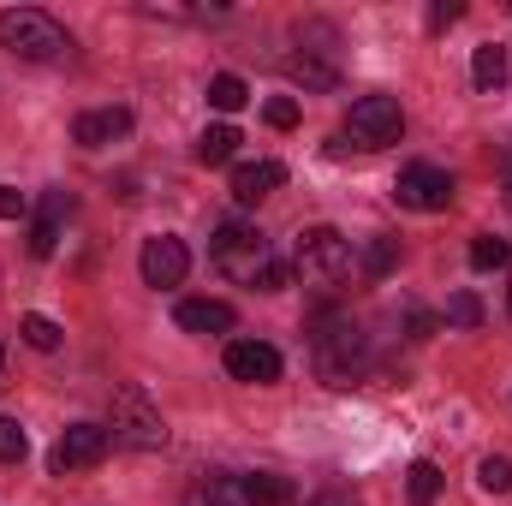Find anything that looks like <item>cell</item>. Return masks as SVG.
Here are the masks:
<instances>
[{
	"label": "cell",
	"mask_w": 512,
	"mask_h": 506,
	"mask_svg": "<svg viewBox=\"0 0 512 506\" xmlns=\"http://www.w3.org/2000/svg\"><path fill=\"white\" fill-rule=\"evenodd\" d=\"M0 48L18 54V60H66L72 36H66L48 12L18 6V12H0Z\"/></svg>",
	"instance_id": "cell-3"
},
{
	"label": "cell",
	"mask_w": 512,
	"mask_h": 506,
	"mask_svg": "<svg viewBox=\"0 0 512 506\" xmlns=\"http://www.w3.org/2000/svg\"><path fill=\"white\" fill-rule=\"evenodd\" d=\"M286 78L304 84V90H334L340 84V66H334V48H298L286 60Z\"/></svg>",
	"instance_id": "cell-13"
},
{
	"label": "cell",
	"mask_w": 512,
	"mask_h": 506,
	"mask_svg": "<svg viewBox=\"0 0 512 506\" xmlns=\"http://www.w3.org/2000/svg\"><path fill=\"white\" fill-rule=\"evenodd\" d=\"M262 120H268L274 131H292L298 126V102H292V96H274V102L262 108Z\"/></svg>",
	"instance_id": "cell-28"
},
{
	"label": "cell",
	"mask_w": 512,
	"mask_h": 506,
	"mask_svg": "<svg viewBox=\"0 0 512 506\" xmlns=\"http://www.w3.org/2000/svg\"><path fill=\"white\" fill-rule=\"evenodd\" d=\"M507 245H501V239H495V233H477V239H471V268H507Z\"/></svg>",
	"instance_id": "cell-24"
},
{
	"label": "cell",
	"mask_w": 512,
	"mask_h": 506,
	"mask_svg": "<svg viewBox=\"0 0 512 506\" xmlns=\"http://www.w3.org/2000/svg\"><path fill=\"white\" fill-rule=\"evenodd\" d=\"M477 483H483L489 495H507L512 489V459H483V465H477Z\"/></svg>",
	"instance_id": "cell-27"
},
{
	"label": "cell",
	"mask_w": 512,
	"mask_h": 506,
	"mask_svg": "<svg viewBox=\"0 0 512 506\" xmlns=\"http://www.w3.org/2000/svg\"><path fill=\"white\" fill-rule=\"evenodd\" d=\"M0 370H6V352H0Z\"/></svg>",
	"instance_id": "cell-34"
},
{
	"label": "cell",
	"mask_w": 512,
	"mask_h": 506,
	"mask_svg": "<svg viewBox=\"0 0 512 506\" xmlns=\"http://www.w3.org/2000/svg\"><path fill=\"white\" fill-rule=\"evenodd\" d=\"M405 495H411V506H435V495H441V465L417 459V465L405 471Z\"/></svg>",
	"instance_id": "cell-19"
},
{
	"label": "cell",
	"mask_w": 512,
	"mask_h": 506,
	"mask_svg": "<svg viewBox=\"0 0 512 506\" xmlns=\"http://www.w3.org/2000/svg\"><path fill=\"white\" fill-rule=\"evenodd\" d=\"M108 447H114V435H108L102 423H72V429L54 441V471H60V477L90 471V465H102V459H108Z\"/></svg>",
	"instance_id": "cell-8"
},
{
	"label": "cell",
	"mask_w": 512,
	"mask_h": 506,
	"mask_svg": "<svg viewBox=\"0 0 512 506\" xmlns=\"http://www.w3.org/2000/svg\"><path fill=\"white\" fill-rule=\"evenodd\" d=\"M126 131H131V114H126V108H90V114H78L72 137H78L84 149H108V143H120Z\"/></svg>",
	"instance_id": "cell-14"
},
{
	"label": "cell",
	"mask_w": 512,
	"mask_h": 506,
	"mask_svg": "<svg viewBox=\"0 0 512 506\" xmlns=\"http://www.w3.org/2000/svg\"><path fill=\"white\" fill-rule=\"evenodd\" d=\"M459 12H465L459 0H435V6H429V30H447V24H459Z\"/></svg>",
	"instance_id": "cell-29"
},
{
	"label": "cell",
	"mask_w": 512,
	"mask_h": 506,
	"mask_svg": "<svg viewBox=\"0 0 512 506\" xmlns=\"http://www.w3.org/2000/svg\"><path fill=\"white\" fill-rule=\"evenodd\" d=\"M24 453H30V435L18 429V417H0V459H6V465H18Z\"/></svg>",
	"instance_id": "cell-26"
},
{
	"label": "cell",
	"mask_w": 512,
	"mask_h": 506,
	"mask_svg": "<svg viewBox=\"0 0 512 506\" xmlns=\"http://www.w3.org/2000/svg\"><path fill=\"white\" fill-rule=\"evenodd\" d=\"M137 268H143V280H149V286H179V280H185V268H191V251H185V239L161 233V239H149V245H143Z\"/></svg>",
	"instance_id": "cell-9"
},
{
	"label": "cell",
	"mask_w": 512,
	"mask_h": 506,
	"mask_svg": "<svg viewBox=\"0 0 512 506\" xmlns=\"http://www.w3.org/2000/svg\"><path fill=\"white\" fill-rule=\"evenodd\" d=\"M471 78H477V90H495V84L507 78V54H501L495 42H483V48L471 54Z\"/></svg>",
	"instance_id": "cell-21"
},
{
	"label": "cell",
	"mask_w": 512,
	"mask_h": 506,
	"mask_svg": "<svg viewBox=\"0 0 512 506\" xmlns=\"http://www.w3.org/2000/svg\"><path fill=\"white\" fill-rule=\"evenodd\" d=\"M298 280L304 286H316V292H340L346 280H352V245L334 233V227H310L304 239H298Z\"/></svg>",
	"instance_id": "cell-4"
},
{
	"label": "cell",
	"mask_w": 512,
	"mask_h": 506,
	"mask_svg": "<svg viewBox=\"0 0 512 506\" xmlns=\"http://www.w3.org/2000/svg\"><path fill=\"white\" fill-rule=\"evenodd\" d=\"M30 203H24V191H12V185H0V221H18Z\"/></svg>",
	"instance_id": "cell-30"
},
{
	"label": "cell",
	"mask_w": 512,
	"mask_h": 506,
	"mask_svg": "<svg viewBox=\"0 0 512 506\" xmlns=\"http://www.w3.org/2000/svg\"><path fill=\"white\" fill-rule=\"evenodd\" d=\"M316 370L328 387H352L370 370V340L358 322H322L316 328Z\"/></svg>",
	"instance_id": "cell-2"
},
{
	"label": "cell",
	"mask_w": 512,
	"mask_h": 506,
	"mask_svg": "<svg viewBox=\"0 0 512 506\" xmlns=\"http://www.w3.org/2000/svg\"><path fill=\"white\" fill-rule=\"evenodd\" d=\"M24 340H30L36 352H54V346H60V322H54V316H24Z\"/></svg>",
	"instance_id": "cell-25"
},
{
	"label": "cell",
	"mask_w": 512,
	"mask_h": 506,
	"mask_svg": "<svg viewBox=\"0 0 512 506\" xmlns=\"http://www.w3.org/2000/svg\"><path fill=\"white\" fill-rule=\"evenodd\" d=\"M239 143H245L239 126H209L197 137V161H203V167H227V161L239 155Z\"/></svg>",
	"instance_id": "cell-18"
},
{
	"label": "cell",
	"mask_w": 512,
	"mask_h": 506,
	"mask_svg": "<svg viewBox=\"0 0 512 506\" xmlns=\"http://www.w3.org/2000/svg\"><path fill=\"white\" fill-rule=\"evenodd\" d=\"M399 131H405V114H399L393 96H358L352 114H346L352 149H387V143H399Z\"/></svg>",
	"instance_id": "cell-6"
},
{
	"label": "cell",
	"mask_w": 512,
	"mask_h": 506,
	"mask_svg": "<svg viewBox=\"0 0 512 506\" xmlns=\"http://www.w3.org/2000/svg\"><path fill=\"white\" fill-rule=\"evenodd\" d=\"M185 506H245V495H239V477H221V471L197 477V483L185 489Z\"/></svg>",
	"instance_id": "cell-16"
},
{
	"label": "cell",
	"mask_w": 512,
	"mask_h": 506,
	"mask_svg": "<svg viewBox=\"0 0 512 506\" xmlns=\"http://www.w3.org/2000/svg\"><path fill=\"white\" fill-rule=\"evenodd\" d=\"M227 376L268 387V381H280V352H274L268 340H233V346H227Z\"/></svg>",
	"instance_id": "cell-10"
},
{
	"label": "cell",
	"mask_w": 512,
	"mask_h": 506,
	"mask_svg": "<svg viewBox=\"0 0 512 506\" xmlns=\"http://www.w3.org/2000/svg\"><path fill=\"white\" fill-rule=\"evenodd\" d=\"M447 322L453 328H483V298L477 292H453L447 298Z\"/></svg>",
	"instance_id": "cell-22"
},
{
	"label": "cell",
	"mask_w": 512,
	"mask_h": 506,
	"mask_svg": "<svg viewBox=\"0 0 512 506\" xmlns=\"http://www.w3.org/2000/svg\"><path fill=\"white\" fill-rule=\"evenodd\" d=\"M507 203H512V161H507Z\"/></svg>",
	"instance_id": "cell-33"
},
{
	"label": "cell",
	"mask_w": 512,
	"mask_h": 506,
	"mask_svg": "<svg viewBox=\"0 0 512 506\" xmlns=\"http://www.w3.org/2000/svg\"><path fill=\"white\" fill-rule=\"evenodd\" d=\"M280 185H286V167H280L274 155H262V161H239V167H233V197H239L245 209L262 203L268 191H280Z\"/></svg>",
	"instance_id": "cell-11"
},
{
	"label": "cell",
	"mask_w": 512,
	"mask_h": 506,
	"mask_svg": "<svg viewBox=\"0 0 512 506\" xmlns=\"http://www.w3.org/2000/svg\"><path fill=\"white\" fill-rule=\"evenodd\" d=\"M239 495H245V506H286L292 483L274 477V471H251V477H239Z\"/></svg>",
	"instance_id": "cell-17"
},
{
	"label": "cell",
	"mask_w": 512,
	"mask_h": 506,
	"mask_svg": "<svg viewBox=\"0 0 512 506\" xmlns=\"http://www.w3.org/2000/svg\"><path fill=\"white\" fill-rule=\"evenodd\" d=\"M209 256H215V268H221L227 280H239V286H256V292H280V286H286V268L274 262V245L256 233L251 221H221L215 239H209Z\"/></svg>",
	"instance_id": "cell-1"
},
{
	"label": "cell",
	"mask_w": 512,
	"mask_h": 506,
	"mask_svg": "<svg viewBox=\"0 0 512 506\" xmlns=\"http://www.w3.org/2000/svg\"><path fill=\"white\" fill-rule=\"evenodd\" d=\"M66 215H72V197H66V191H48L42 209H36V221H30V256L60 251V221H66Z\"/></svg>",
	"instance_id": "cell-12"
},
{
	"label": "cell",
	"mask_w": 512,
	"mask_h": 506,
	"mask_svg": "<svg viewBox=\"0 0 512 506\" xmlns=\"http://www.w3.org/2000/svg\"><path fill=\"white\" fill-rule=\"evenodd\" d=\"M120 447H131V453H161L167 447V423H161V405L137 387V381H126L120 393H114V429H108Z\"/></svg>",
	"instance_id": "cell-5"
},
{
	"label": "cell",
	"mask_w": 512,
	"mask_h": 506,
	"mask_svg": "<svg viewBox=\"0 0 512 506\" xmlns=\"http://www.w3.org/2000/svg\"><path fill=\"white\" fill-rule=\"evenodd\" d=\"M393 197H399L405 209H417V215H435V209L453 203V173H441V167H429V161H411V167L393 179Z\"/></svg>",
	"instance_id": "cell-7"
},
{
	"label": "cell",
	"mask_w": 512,
	"mask_h": 506,
	"mask_svg": "<svg viewBox=\"0 0 512 506\" xmlns=\"http://www.w3.org/2000/svg\"><path fill=\"white\" fill-rule=\"evenodd\" d=\"M239 316H233V304H221V298H185L179 304V328L185 334H227Z\"/></svg>",
	"instance_id": "cell-15"
},
{
	"label": "cell",
	"mask_w": 512,
	"mask_h": 506,
	"mask_svg": "<svg viewBox=\"0 0 512 506\" xmlns=\"http://www.w3.org/2000/svg\"><path fill=\"white\" fill-rule=\"evenodd\" d=\"M429 328H435V316H423V310H411V334H417V340H429Z\"/></svg>",
	"instance_id": "cell-32"
},
{
	"label": "cell",
	"mask_w": 512,
	"mask_h": 506,
	"mask_svg": "<svg viewBox=\"0 0 512 506\" xmlns=\"http://www.w3.org/2000/svg\"><path fill=\"white\" fill-rule=\"evenodd\" d=\"M393 268H399V239H376V245L364 251V274H370V280H387Z\"/></svg>",
	"instance_id": "cell-23"
},
{
	"label": "cell",
	"mask_w": 512,
	"mask_h": 506,
	"mask_svg": "<svg viewBox=\"0 0 512 506\" xmlns=\"http://www.w3.org/2000/svg\"><path fill=\"white\" fill-rule=\"evenodd\" d=\"M310 506H364L352 489H322V495H310Z\"/></svg>",
	"instance_id": "cell-31"
},
{
	"label": "cell",
	"mask_w": 512,
	"mask_h": 506,
	"mask_svg": "<svg viewBox=\"0 0 512 506\" xmlns=\"http://www.w3.org/2000/svg\"><path fill=\"white\" fill-rule=\"evenodd\" d=\"M507 310H512V298H507Z\"/></svg>",
	"instance_id": "cell-35"
},
{
	"label": "cell",
	"mask_w": 512,
	"mask_h": 506,
	"mask_svg": "<svg viewBox=\"0 0 512 506\" xmlns=\"http://www.w3.org/2000/svg\"><path fill=\"white\" fill-rule=\"evenodd\" d=\"M251 102V90H245V78H233V72H221V78H209V108L215 114H239Z\"/></svg>",
	"instance_id": "cell-20"
}]
</instances>
